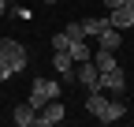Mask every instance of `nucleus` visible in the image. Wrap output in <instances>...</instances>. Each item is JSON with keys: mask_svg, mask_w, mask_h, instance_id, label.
Here are the masks:
<instances>
[{"mask_svg": "<svg viewBox=\"0 0 134 127\" xmlns=\"http://www.w3.org/2000/svg\"><path fill=\"white\" fill-rule=\"evenodd\" d=\"M60 93H63L60 82H52V78H34V86H30V93H26V105L34 108V112H41V108H45L48 101H56Z\"/></svg>", "mask_w": 134, "mask_h": 127, "instance_id": "obj_1", "label": "nucleus"}, {"mask_svg": "<svg viewBox=\"0 0 134 127\" xmlns=\"http://www.w3.org/2000/svg\"><path fill=\"white\" fill-rule=\"evenodd\" d=\"M0 56L15 67V75L26 67V49H23V41H15V38H0Z\"/></svg>", "mask_w": 134, "mask_h": 127, "instance_id": "obj_2", "label": "nucleus"}, {"mask_svg": "<svg viewBox=\"0 0 134 127\" xmlns=\"http://www.w3.org/2000/svg\"><path fill=\"white\" fill-rule=\"evenodd\" d=\"M100 90L104 93H115V97H119V93L127 90V75H123V67H112V71H100V82H97Z\"/></svg>", "mask_w": 134, "mask_h": 127, "instance_id": "obj_3", "label": "nucleus"}, {"mask_svg": "<svg viewBox=\"0 0 134 127\" xmlns=\"http://www.w3.org/2000/svg\"><path fill=\"white\" fill-rule=\"evenodd\" d=\"M75 78H78L86 90H100V86H97V82H100V71H97L93 60H78V64H75Z\"/></svg>", "mask_w": 134, "mask_h": 127, "instance_id": "obj_4", "label": "nucleus"}, {"mask_svg": "<svg viewBox=\"0 0 134 127\" xmlns=\"http://www.w3.org/2000/svg\"><path fill=\"white\" fill-rule=\"evenodd\" d=\"M63 116H67V108H63V101L56 97V101H48V105L41 108V112L34 116V123H37V127H52V123H60Z\"/></svg>", "mask_w": 134, "mask_h": 127, "instance_id": "obj_5", "label": "nucleus"}, {"mask_svg": "<svg viewBox=\"0 0 134 127\" xmlns=\"http://www.w3.org/2000/svg\"><path fill=\"white\" fill-rule=\"evenodd\" d=\"M52 67L60 71V78H63L67 86L78 82V78H75V60H71V52H52Z\"/></svg>", "mask_w": 134, "mask_h": 127, "instance_id": "obj_6", "label": "nucleus"}, {"mask_svg": "<svg viewBox=\"0 0 134 127\" xmlns=\"http://www.w3.org/2000/svg\"><path fill=\"white\" fill-rule=\"evenodd\" d=\"M108 105H112V101H108V93H104V90H90V97H86V112H90V116L100 120V116L108 112Z\"/></svg>", "mask_w": 134, "mask_h": 127, "instance_id": "obj_7", "label": "nucleus"}, {"mask_svg": "<svg viewBox=\"0 0 134 127\" xmlns=\"http://www.w3.org/2000/svg\"><path fill=\"white\" fill-rule=\"evenodd\" d=\"M108 23H112L115 30H130V26H134V11H130L127 4H119V8H112V15H108Z\"/></svg>", "mask_w": 134, "mask_h": 127, "instance_id": "obj_8", "label": "nucleus"}, {"mask_svg": "<svg viewBox=\"0 0 134 127\" xmlns=\"http://www.w3.org/2000/svg\"><path fill=\"white\" fill-rule=\"evenodd\" d=\"M97 41H100V49H119V45H123V34H119V30H115V26H104V30H100V34H97Z\"/></svg>", "mask_w": 134, "mask_h": 127, "instance_id": "obj_9", "label": "nucleus"}, {"mask_svg": "<svg viewBox=\"0 0 134 127\" xmlns=\"http://www.w3.org/2000/svg\"><path fill=\"white\" fill-rule=\"evenodd\" d=\"M90 60L97 64V71H112V67H119V60H115V52H112V49H100V52H93Z\"/></svg>", "mask_w": 134, "mask_h": 127, "instance_id": "obj_10", "label": "nucleus"}, {"mask_svg": "<svg viewBox=\"0 0 134 127\" xmlns=\"http://www.w3.org/2000/svg\"><path fill=\"white\" fill-rule=\"evenodd\" d=\"M34 116H37V112H34V108H30V105L23 101V105H19V108L11 112V123H15V127H30V123H34Z\"/></svg>", "mask_w": 134, "mask_h": 127, "instance_id": "obj_11", "label": "nucleus"}, {"mask_svg": "<svg viewBox=\"0 0 134 127\" xmlns=\"http://www.w3.org/2000/svg\"><path fill=\"white\" fill-rule=\"evenodd\" d=\"M67 52H71V60L78 64V60H90L93 52H90V45H86V38H75L71 45H67Z\"/></svg>", "mask_w": 134, "mask_h": 127, "instance_id": "obj_12", "label": "nucleus"}, {"mask_svg": "<svg viewBox=\"0 0 134 127\" xmlns=\"http://www.w3.org/2000/svg\"><path fill=\"white\" fill-rule=\"evenodd\" d=\"M104 26H112V23L108 19H82V34H86V38H97Z\"/></svg>", "mask_w": 134, "mask_h": 127, "instance_id": "obj_13", "label": "nucleus"}, {"mask_svg": "<svg viewBox=\"0 0 134 127\" xmlns=\"http://www.w3.org/2000/svg\"><path fill=\"white\" fill-rule=\"evenodd\" d=\"M123 116H127V105H123V101H112L108 112L100 116V123H115V120H123Z\"/></svg>", "mask_w": 134, "mask_h": 127, "instance_id": "obj_14", "label": "nucleus"}, {"mask_svg": "<svg viewBox=\"0 0 134 127\" xmlns=\"http://www.w3.org/2000/svg\"><path fill=\"white\" fill-rule=\"evenodd\" d=\"M67 45H71V38H67L63 30H60V34H52V52H67Z\"/></svg>", "mask_w": 134, "mask_h": 127, "instance_id": "obj_15", "label": "nucleus"}, {"mask_svg": "<svg viewBox=\"0 0 134 127\" xmlns=\"http://www.w3.org/2000/svg\"><path fill=\"white\" fill-rule=\"evenodd\" d=\"M63 34L71 38V41H75V38H86V34H82V23H67V26H63Z\"/></svg>", "mask_w": 134, "mask_h": 127, "instance_id": "obj_16", "label": "nucleus"}, {"mask_svg": "<svg viewBox=\"0 0 134 127\" xmlns=\"http://www.w3.org/2000/svg\"><path fill=\"white\" fill-rule=\"evenodd\" d=\"M11 75H15V67H11L4 56H0V82H4V78H11Z\"/></svg>", "mask_w": 134, "mask_h": 127, "instance_id": "obj_17", "label": "nucleus"}, {"mask_svg": "<svg viewBox=\"0 0 134 127\" xmlns=\"http://www.w3.org/2000/svg\"><path fill=\"white\" fill-rule=\"evenodd\" d=\"M4 15H8V0H0V19H4Z\"/></svg>", "mask_w": 134, "mask_h": 127, "instance_id": "obj_18", "label": "nucleus"}, {"mask_svg": "<svg viewBox=\"0 0 134 127\" xmlns=\"http://www.w3.org/2000/svg\"><path fill=\"white\" fill-rule=\"evenodd\" d=\"M104 4H108V8H119V4H123V0H104Z\"/></svg>", "mask_w": 134, "mask_h": 127, "instance_id": "obj_19", "label": "nucleus"}, {"mask_svg": "<svg viewBox=\"0 0 134 127\" xmlns=\"http://www.w3.org/2000/svg\"><path fill=\"white\" fill-rule=\"evenodd\" d=\"M123 4H127V8H130V11H134V0H123Z\"/></svg>", "mask_w": 134, "mask_h": 127, "instance_id": "obj_20", "label": "nucleus"}, {"mask_svg": "<svg viewBox=\"0 0 134 127\" xmlns=\"http://www.w3.org/2000/svg\"><path fill=\"white\" fill-rule=\"evenodd\" d=\"M45 4H60V0H45Z\"/></svg>", "mask_w": 134, "mask_h": 127, "instance_id": "obj_21", "label": "nucleus"}]
</instances>
